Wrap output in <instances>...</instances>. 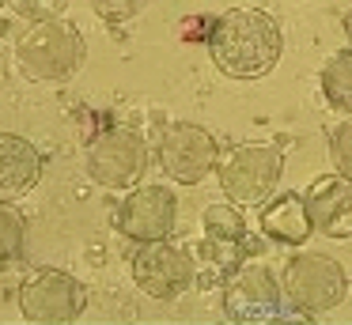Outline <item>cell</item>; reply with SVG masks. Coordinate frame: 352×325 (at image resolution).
<instances>
[{"label": "cell", "instance_id": "obj_1", "mask_svg": "<svg viewBox=\"0 0 352 325\" xmlns=\"http://www.w3.org/2000/svg\"><path fill=\"white\" fill-rule=\"evenodd\" d=\"M208 57L228 80H261L284 57V27L261 8H231L208 30Z\"/></svg>", "mask_w": 352, "mask_h": 325}, {"label": "cell", "instance_id": "obj_2", "mask_svg": "<svg viewBox=\"0 0 352 325\" xmlns=\"http://www.w3.org/2000/svg\"><path fill=\"white\" fill-rule=\"evenodd\" d=\"M280 291L284 302L296 310L299 317H318L329 314V310L344 306L349 302V272L337 257L329 254H292L280 269Z\"/></svg>", "mask_w": 352, "mask_h": 325}, {"label": "cell", "instance_id": "obj_3", "mask_svg": "<svg viewBox=\"0 0 352 325\" xmlns=\"http://www.w3.org/2000/svg\"><path fill=\"white\" fill-rule=\"evenodd\" d=\"M84 60V38L69 19H38L19 34L16 68L31 83H61Z\"/></svg>", "mask_w": 352, "mask_h": 325}, {"label": "cell", "instance_id": "obj_4", "mask_svg": "<svg viewBox=\"0 0 352 325\" xmlns=\"http://www.w3.org/2000/svg\"><path fill=\"white\" fill-rule=\"evenodd\" d=\"M284 174V151L276 144L254 140V144H235L220 151L216 159V181L223 197L239 208H258L276 193V181Z\"/></svg>", "mask_w": 352, "mask_h": 325}, {"label": "cell", "instance_id": "obj_5", "mask_svg": "<svg viewBox=\"0 0 352 325\" xmlns=\"http://www.w3.org/2000/svg\"><path fill=\"white\" fill-rule=\"evenodd\" d=\"M84 170L102 189H133L148 170V140L129 125H110L95 133L84 148Z\"/></svg>", "mask_w": 352, "mask_h": 325}, {"label": "cell", "instance_id": "obj_6", "mask_svg": "<svg viewBox=\"0 0 352 325\" xmlns=\"http://www.w3.org/2000/svg\"><path fill=\"white\" fill-rule=\"evenodd\" d=\"M87 310V287L72 272L38 265L19 284V314L31 325H69Z\"/></svg>", "mask_w": 352, "mask_h": 325}, {"label": "cell", "instance_id": "obj_7", "mask_svg": "<svg viewBox=\"0 0 352 325\" xmlns=\"http://www.w3.org/2000/svg\"><path fill=\"white\" fill-rule=\"evenodd\" d=\"M223 314L239 325H265L276 322L284 310L280 276L261 261H243L223 276Z\"/></svg>", "mask_w": 352, "mask_h": 325}, {"label": "cell", "instance_id": "obj_8", "mask_svg": "<svg viewBox=\"0 0 352 325\" xmlns=\"http://www.w3.org/2000/svg\"><path fill=\"white\" fill-rule=\"evenodd\" d=\"M129 272L144 295L167 302L193 287V280H197V257L182 242L155 238V242H140L137 246V254L129 261Z\"/></svg>", "mask_w": 352, "mask_h": 325}, {"label": "cell", "instance_id": "obj_9", "mask_svg": "<svg viewBox=\"0 0 352 325\" xmlns=\"http://www.w3.org/2000/svg\"><path fill=\"white\" fill-rule=\"evenodd\" d=\"M246 242H250V227H246L239 204L231 201H212L201 216V249L197 257V269L205 265L212 276H228L231 269L246 261Z\"/></svg>", "mask_w": 352, "mask_h": 325}, {"label": "cell", "instance_id": "obj_10", "mask_svg": "<svg viewBox=\"0 0 352 325\" xmlns=\"http://www.w3.org/2000/svg\"><path fill=\"white\" fill-rule=\"evenodd\" d=\"M155 155L160 166L170 181H182V186H197L208 174L216 170V159H220V144L208 128L190 125V121H175L167 125V133L155 144Z\"/></svg>", "mask_w": 352, "mask_h": 325}, {"label": "cell", "instance_id": "obj_11", "mask_svg": "<svg viewBox=\"0 0 352 325\" xmlns=\"http://www.w3.org/2000/svg\"><path fill=\"white\" fill-rule=\"evenodd\" d=\"M178 219V201L167 186H133L114 208V227L129 242H155L170 238Z\"/></svg>", "mask_w": 352, "mask_h": 325}, {"label": "cell", "instance_id": "obj_12", "mask_svg": "<svg viewBox=\"0 0 352 325\" xmlns=\"http://www.w3.org/2000/svg\"><path fill=\"white\" fill-rule=\"evenodd\" d=\"M311 227L326 238H352V181L341 174H322L303 193Z\"/></svg>", "mask_w": 352, "mask_h": 325}, {"label": "cell", "instance_id": "obj_13", "mask_svg": "<svg viewBox=\"0 0 352 325\" xmlns=\"http://www.w3.org/2000/svg\"><path fill=\"white\" fill-rule=\"evenodd\" d=\"M42 178V151L27 136L0 133V201H19Z\"/></svg>", "mask_w": 352, "mask_h": 325}, {"label": "cell", "instance_id": "obj_14", "mask_svg": "<svg viewBox=\"0 0 352 325\" xmlns=\"http://www.w3.org/2000/svg\"><path fill=\"white\" fill-rule=\"evenodd\" d=\"M258 223H261V234H265L269 242H280V246H303L314 234L303 193H284V197H276V201H265Z\"/></svg>", "mask_w": 352, "mask_h": 325}, {"label": "cell", "instance_id": "obj_15", "mask_svg": "<svg viewBox=\"0 0 352 325\" xmlns=\"http://www.w3.org/2000/svg\"><path fill=\"white\" fill-rule=\"evenodd\" d=\"M322 98L333 113L352 117V49H341L322 65Z\"/></svg>", "mask_w": 352, "mask_h": 325}, {"label": "cell", "instance_id": "obj_16", "mask_svg": "<svg viewBox=\"0 0 352 325\" xmlns=\"http://www.w3.org/2000/svg\"><path fill=\"white\" fill-rule=\"evenodd\" d=\"M27 249V219L12 201H0V272L16 269Z\"/></svg>", "mask_w": 352, "mask_h": 325}, {"label": "cell", "instance_id": "obj_17", "mask_svg": "<svg viewBox=\"0 0 352 325\" xmlns=\"http://www.w3.org/2000/svg\"><path fill=\"white\" fill-rule=\"evenodd\" d=\"M329 163H333V174L352 181V117L337 121V128L329 133Z\"/></svg>", "mask_w": 352, "mask_h": 325}, {"label": "cell", "instance_id": "obj_18", "mask_svg": "<svg viewBox=\"0 0 352 325\" xmlns=\"http://www.w3.org/2000/svg\"><path fill=\"white\" fill-rule=\"evenodd\" d=\"M12 8H16L23 19L38 23V19H61L65 8H69V0H8Z\"/></svg>", "mask_w": 352, "mask_h": 325}, {"label": "cell", "instance_id": "obj_19", "mask_svg": "<svg viewBox=\"0 0 352 325\" xmlns=\"http://www.w3.org/2000/svg\"><path fill=\"white\" fill-rule=\"evenodd\" d=\"M148 0H91V12L107 23H129Z\"/></svg>", "mask_w": 352, "mask_h": 325}, {"label": "cell", "instance_id": "obj_20", "mask_svg": "<svg viewBox=\"0 0 352 325\" xmlns=\"http://www.w3.org/2000/svg\"><path fill=\"white\" fill-rule=\"evenodd\" d=\"M341 27H344V38H349V49H352V8H349V12H344Z\"/></svg>", "mask_w": 352, "mask_h": 325}, {"label": "cell", "instance_id": "obj_21", "mask_svg": "<svg viewBox=\"0 0 352 325\" xmlns=\"http://www.w3.org/2000/svg\"><path fill=\"white\" fill-rule=\"evenodd\" d=\"M4 4H8V0H0V8H4Z\"/></svg>", "mask_w": 352, "mask_h": 325}]
</instances>
